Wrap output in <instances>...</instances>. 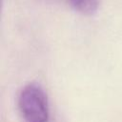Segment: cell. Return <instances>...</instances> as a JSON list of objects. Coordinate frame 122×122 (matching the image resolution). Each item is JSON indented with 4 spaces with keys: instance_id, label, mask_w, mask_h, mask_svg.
<instances>
[{
    "instance_id": "obj_2",
    "label": "cell",
    "mask_w": 122,
    "mask_h": 122,
    "mask_svg": "<svg viewBox=\"0 0 122 122\" xmlns=\"http://www.w3.org/2000/svg\"><path fill=\"white\" fill-rule=\"evenodd\" d=\"M70 2L75 10L85 15L94 13L98 7V0H70Z\"/></svg>"
},
{
    "instance_id": "obj_1",
    "label": "cell",
    "mask_w": 122,
    "mask_h": 122,
    "mask_svg": "<svg viewBox=\"0 0 122 122\" xmlns=\"http://www.w3.org/2000/svg\"><path fill=\"white\" fill-rule=\"evenodd\" d=\"M18 106L27 122H48V97L39 84L31 82L21 90Z\"/></svg>"
}]
</instances>
